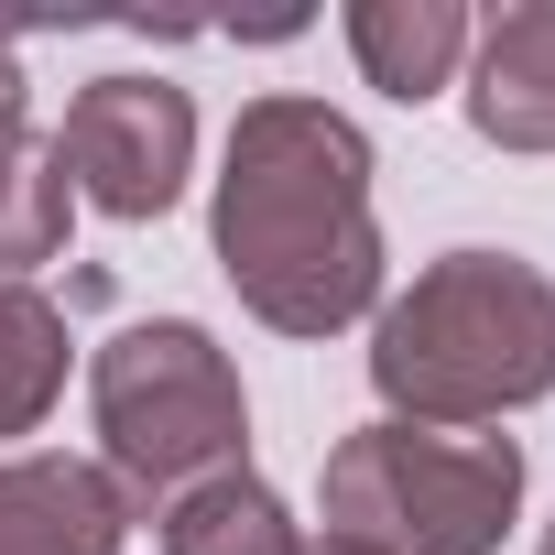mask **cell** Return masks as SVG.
<instances>
[{
	"label": "cell",
	"mask_w": 555,
	"mask_h": 555,
	"mask_svg": "<svg viewBox=\"0 0 555 555\" xmlns=\"http://www.w3.org/2000/svg\"><path fill=\"white\" fill-rule=\"evenodd\" d=\"M207 240L229 295L272 338H338L382 317V218H371V131L306 88H272L229 120Z\"/></svg>",
	"instance_id": "cell-1"
},
{
	"label": "cell",
	"mask_w": 555,
	"mask_h": 555,
	"mask_svg": "<svg viewBox=\"0 0 555 555\" xmlns=\"http://www.w3.org/2000/svg\"><path fill=\"white\" fill-rule=\"evenodd\" d=\"M371 392L392 425L479 436L555 392V272L522 250H447L371 317Z\"/></svg>",
	"instance_id": "cell-2"
},
{
	"label": "cell",
	"mask_w": 555,
	"mask_h": 555,
	"mask_svg": "<svg viewBox=\"0 0 555 555\" xmlns=\"http://www.w3.org/2000/svg\"><path fill=\"white\" fill-rule=\"evenodd\" d=\"M522 512V447L512 436H447V425H360L317 468L327 544L360 555H501Z\"/></svg>",
	"instance_id": "cell-3"
},
{
	"label": "cell",
	"mask_w": 555,
	"mask_h": 555,
	"mask_svg": "<svg viewBox=\"0 0 555 555\" xmlns=\"http://www.w3.org/2000/svg\"><path fill=\"white\" fill-rule=\"evenodd\" d=\"M88 414H99V468L120 479L131 512H164L175 490H196L218 468H250L240 457L250 447L240 371H229V349L196 317H142V327L99 338Z\"/></svg>",
	"instance_id": "cell-4"
},
{
	"label": "cell",
	"mask_w": 555,
	"mask_h": 555,
	"mask_svg": "<svg viewBox=\"0 0 555 555\" xmlns=\"http://www.w3.org/2000/svg\"><path fill=\"white\" fill-rule=\"evenodd\" d=\"M55 153H66V185H77L99 218L142 229V218H164V207L185 196V175H196V99H185L175 77H88V88L66 99Z\"/></svg>",
	"instance_id": "cell-5"
},
{
	"label": "cell",
	"mask_w": 555,
	"mask_h": 555,
	"mask_svg": "<svg viewBox=\"0 0 555 555\" xmlns=\"http://www.w3.org/2000/svg\"><path fill=\"white\" fill-rule=\"evenodd\" d=\"M131 501L99 457H0V555H120Z\"/></svg>",
	"instance_id": "cell-6"
},
{
	"label": "cell",
	"mask_w": 555,
	"mask_h": 555,
	"mask_svg": "<svg viewBox=\"0 0 555 555\" xmlns=\"http://www.w3.org/2000/svg\"><path fill=\"white\" fill-rule=\"evenodd\" d=\"M468 131L490 153H555V0H512L468 34Z\"/></svg>",
	"instance_id": "cell-7"
},
{
	"label": "cell",
	"mask_w": 555,
	"mask_h": 555,
	"mask_svg": "<svg viewBox=\"0 0 555 555\" xmlns=\"http://www.w3.org/2000/svg\"><path fill=\"white\" fill-rule=\"evenodd\" d=\"M349 55H360V77L382 88V99H436L457 66H468V12H457V0H349Z\"/></svg>",
	"instance_id": "cell-8"
},
{
	"label": "cell",
	"mask_w": 555,
	"mask_h": 555,
	"mask_svg": "<svg viewBox=\"0 0 555 555\" xmlns=\"http://www.w3.org/2000/svg\"><path fill=\"white\" fill-rule=\"evenodd\" d=\"M153 522H164V555H295L306 544L295 512H284V490L250 479V468H218V479L175 490Z\"/></svg>",
	"instance_id": "cell-9"
},
{
	"label": "cell",
	"mask_w": 555,
	"mask_h": 555,
	"mask_svg": "<svg viewBox=\"0 0 555 555\" xmlns=\"http://www.w3.org/2000/svg\"><path fill=\"white\" fill-rule=\"evenodd\" d=\"M66 218H77V185H66L55 131L0 142V284H34V272L66 250Z\"/></svg>",
	"instance_id": "cell-10"
},
{
	"label": "cell",
	"mask_w": 555,
	"mask_h": 555,
	"mask_svg": "<svg viewBox=\"0 0 555 555\" xmlns=\"http://www.w3.org/2000/svg\"><path fill=\"white\" fill-rule=\"evenodd\" d=\"M66 306L44 284H0V436H34L55 403H66Z\"/></svg>",
	"instance_id": "cell-11"
},
{
	"label": "cell",
	"mask_w": 555,
	"mask_h": 555,
	"mask_svg": "<svg viewBox=\"0 0 555 555\" xmlns=\"http://www.w3.org/2000/svg\"><path fill=\"white\" fill-rule=\"evenodd\" d=\"M23 109H34V88H23V55L0 44V142H23V131H34Z\"/></svg>",
	"instance_id": "cell-12"
},
{
	"label": "cell",
	"mask_w": 555,
	"mask_h": 555,
	"mask_svg": "<svg viewBox=\"0 0 555 555\" xmlns=\"http://www.w3.org/2000/svg\"><path fill=\"white\" fill-rule=\"evenodd\" d=\"M295 555H360V544H327V533H306V544H295Z\"/></svg>",
	"instance_id": "cell-13"
},
{
	"label": "cell",
	"mask_w": 555,
	"mask_h": 555,
	"mask_svg": "<svg viewBox=\"0 0 555 555\" xmlns=\"http://www.w3.org/2000/svg\"><path fill=\"white\" fill-rule=\"evenodd\" d=\"M533 555H555V522H544V544H533Z\"/></svg>",
	"instance_id": "cell-14"
}]
</instances>
